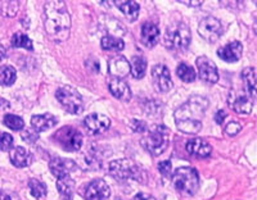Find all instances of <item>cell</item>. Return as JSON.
Here are the masks:
<instances>
[{
  "label": "cell",
  "instance_id": "obj_1",
  "mask_svg": "<svg viewBox=\"0 0 257 200\" xmlns=\"http://www.w3.org/2000/svg\"><path fill=\"white\" fill-rule=\"evenodd\" d=\"M210 102L205 96H192L175 110V123L184 133H197L202 128V118L205 116Z\"/></svg>",
  "mask_w": 257,
  "mask_h": 200
},
{
  "label": "cell",
  "instance_id": "obj_2",
  "mask_svg": "<svg viewBox=\"0 0 257 200\" xmlns=\"http://www.w3.org/2000/svg\"><path fill=\"white\" fill-rule=\"evenodd\" d=\"M44 27L54 41L67 40L71 31V17L64 2H48L44 6Z\"/></svg>",
  "mask_w": 257,
  "mask_h": 200
},
{
  "label": "cell",
  "instance_id": "obj_3",
  "mask_svg": "<svg viewBox=\"0 0 257 200\" xmlns=\"http://www.w3.org/2000/svg\"><path fill=\"white\" fill-rule=\"evenodd\" d=\"M192 41V32L184 21H174L167 26L165 34V44L171 50H187Z\"/></svg>",
  "mask_w": 257,
  "mask_h": 200
},
{
  "label": "cell",
  "instance_id": "obj_4",
  "mask_svg": "<svg viewBox=\"0 0 257 200\" xmlns=\"http://www.w3.org/2000/svg\"><path fill=\"white\" fill-rule=\"evenodd\" d=\"M141 144L152 155H161L169 146L170 130L164 125H156L147 128Z\"/></svg>",
  "mask_w": 257,
  "mask_h": 200
},
{
  "label": "cell",
  "instance_id": "obj_5",
  "mask_svg": "<svg viewBox=\"0 0 257 200\" xmlns=\"http://www.w3.org/2000/svg\"><path fill=\"white\" fill-rule=\"evenodd\" d=\"M173 182L180 194L192 196L199 188L198 172L193 167H180L174 173Z\"/></svg>",
  "mask_w": 257,
  "mask_h": 200
},
{
  "label": "cell",
  "instance_id": "obj_6",
  "mask_svg": "<svg viewBox=\"0 0 257 200\" xmlns=\"http://www.w3.org/2000/svg\"><path fill=\"white\" fill-rule=\"evenodd\" d=\"M58 102L71 114H80L84 110V100L76 89L72 86H62L56 93Z\"/></svg>",
  "mask_w": 257,
  "mask_h": 200
},
{
  "label": "cell",
  "instance_id": "obj_7",
  "mask_svg": "<svg viewBox=\"0 0 257 200\" xmlns=\"http://www.w3.org/2000/svg\"><path fill=\"white\" fill-rule=\"evenodd\" d=\"M53 140L61 146L62 149L67 151L80 150L82 145V135L79 130L71 127V126H63L59 128L54 135Z\"/></svg>",
  "mask_w": 257,
  "mask_h": 200
},
{
  "label": "cell",
  "instance_id": "obj_8",
  "mask_svg": "<svg viewBox=\"0 0 257 200\" xmlns=\"http://www.w3.org/2000/svg\"><path fill=\"white\" fill-rule=\"evenodd\" d=\"M108 171L113 178L118 181L126 180H139L141 177V168L133 162L132 159H118L109 163Z\"/></svg>",
  "mask_w": 257,
  "mask_h": 200
},
{
  "label": "cell",
  "instance_id": "obj_9",
  "mask_svg": "<svg viewBox=\"0 0 257 200\" xmlns=\"http://www.w3.org/2000/svg\"><path fill=\"white\" fill-rule=\"evenodd\" d=\"M228 103L234 112L239 114H249L253 109L254 96H252L244 87H243V90L233 89L229 93Z\"/></svg>",
  "mask_w": 257,
  "mask_h": 200
},
{
  "label": "cell",
  "instance_id": "obj_10",
  "mask_svg": "<svg viewBox=\"0 0 257 200\" xmlns=\"http://www.w3.org/2000/svg\"><path fill=\"white\" fill-rule=\"evenodd\" d=\"M222 25L216 17L208 16L199 22L198 32L202 38L208 43H216L222 35Z\"/></svg>",
  "mask_w": 257,
  "mask_h": 200
},
{
  "label": "cell",
  "instance_id": "obj_11",
  "mask_svg": "<svg viewBox=\"0 0 257 200\" xmlns=\"http://www.w3.org/2000/svg\"><path fill=\"white\" fill-rule=\"evenodd\" d=\"M197 70H198L199 79L206 84H216L219 81V72H217L216 64L213 63L210 58L201 55L196 61Z\"/></svg>",
  "mask_w": 257,
  "mask_h": 200
},
{
  "label": "cell",
  "instance_id": "obj_12",
  "mask_svg": "<svg viewBox=\"0 0 257 200\" xmlns=\"http://www.w3.org/2000/svg\"><path fill=\"white\" fill-rule=\"evenodd\" d=\"M152 80L155 89L160 93H167L173 89L171 73L165 64H156L152 68Z\"/></svg>",
  "mask_w": 257,
  "mask_h": 200
},
{
  "label": "cell",
  "instance_id": "obj_13",
  "mask_svg": "<svg viewBox=\"0 0 257 200\" xmlns=\"http://www.w3.org/2000/svg\"><path fill=\"white\" fill-rule=\"evenodd\" d=\"M109 195H111V188L108 183L102 178H96L89 182L84 190L85 200H108Z\"/></svg>",
  "mask_w": 257,
  "mask_h": 200
},
{
  "label": "cell",
  "instance_id": "obj_14",
  "mask_svg": "<svg viewBox=\"0 0 257 200\" xmlns=\"http://www.w3.org/2000/svg\"><path fill=\"white\" fill-rule=\"evenodd\" d=\"M84 126L90 135H102L111 126V119L104 114L91 113L84 119Z\"/></svg>",
  "mask_w": 257,
  "mask_h": 200
},
{
  "label": "cell",
  "instance_id": "obj_15",
  "mask_svg": "<svg viewBox=\"0 0 257 200\" xmlns=\"http://www.w3.org/2000/svg\"><path fill=\"white\" fill-rule=\"evenodd\" d=\"M108 72L112 79L123 80L130 73V63L123 55H114L108 61Z\"/></svg>",
  "mask_w": 257,
  "mask_h": 200
},
{
  "label": "cell",
  "instance_id": "obj_16",
  "mask_svg": "<svg viewBox=\"0 0 257 200\" xmlns=\"http://www.w3.org/2000/svg\"><path fill=\"white\" fill-rule=\"evenodd\" d=\"M49 168L57 178H62V177L70 176L71 172L76 168V163L73 160L67 159V158L54 157L49 163Z\"/></svg>",
  "mask_w": 257,
  "mask_h": 200
},
{
  "label": "cell",
  "instance_id": "obj_17",
  "mask_svg": "<svg viewBox=\"0 0 257 200\" xmlns=\"http://www.w3.org/2000/svg\"><path fill=\"white\" fill-rule=\"evenodd\" d=\"M243 47L239 41H231L217 49V55L225 62H237L242 58Z\"/></svg>",
  "mask_w": 257,
  "mask_h": 200
},
{
  "label": "cell",
  "instance_id": "obj_18",
  "mask_svg": "<svg viewBox=\"0 0 257 200\" xmlns=\"http://www.w3.org/2000/svg\"><path fill=\"white\" fill-rule=\"evenodd\" d=\"M187 151L196 158H207L211 154V145L208 144L206 140L201 139V137H194V139H190L187 142Z\"/></svg>",
  "mask_w": 257,
  "mask_h": 200
},
{
  "label": "cell",
  "instance_id": "obj_19",
  "mask_svg": "<svg viewBox=\"0 0 257 200\" xmlns=\"http://www.w3.org/2000/svg\"><path fill=\"white\" fill-rule=\"evenodd\" d=\"M141 39L142 43L147 48H153L155 45H157L158 41H160V29H158L157 25L152 24V22H146L142 26Z\"/></svg>",
  "mask_w": 257,
  "mask_h": 200
},
{
  "label": "cell",
  "instance_id": "obj_20",
  "mask_svg": "<svg viewBox=\"0 0 257 200\" xmlns=\"http://www.w3.org/2000/svg\"><path fill=\"white\" fill-rule=\"evenodd\" d=\"M9 158L13 165L18 167V168H24L27 165L31 164L32 155L26 148L22 146H15L9 150Z\"/></svg>",
  "mask_w": 257,
  "mask_h": 200
},
{
  "label": "cell",
  "instance_id": "obj_21",
  "mask_svg": "<svg viewBox=\"0 0 257 200\" xmlns=\"http://www.w3.org/2000/svg\"><path fill=\"white\" fill-rule=\"evenodd\" d=\"M108 89L112 95L116 99H118V100L128 102L132 99V90H130L128 85L123 80L111 79V81L108 84Z\"/></svg>",
  "mask_w": 257,
  "mask_h": 200
},
{
  "label": "cell",
  "instance_id": "obj_22",
  "mask_svg": "<svg viewBox=\"0 0 257 200\" xmlns=\"http://www.w3.org/2000/svg\"><path fill=\"white\" fill-rule=\"evenodd\" d=\"M58 123V119L50 113L45 114H35L31 118V126L35 132H43L49 128L54 127Z\"/></svg>",
  "mask_w": 257,
  "mask_h": 200
},
{
  "label": "cell",
  "instance_id": "obj_23",
  "mask_svg": "<svg viewBox=\"0 0 257 200\" xmlns=\"http://www.w3.org/2000/svg\"><path fill=\"white\" fill-rule=\"evenodd\" d=\"M116 7L120 9L122 15L126 18H128L130 21H135L139 15V11H141V6L137 2H133V0H116L114 2Z\"/></svg>",
  "mask_w": 257,
  "mask_h": 200
},
{
  "label": "cell",
  "instance_id": "obj_24",
  "mask_svg": "<svg viewBox=\"0 0 257 200\" xmlns=\"http://www.w3.org/2000/svg\"><path fill=\"white\" fill-rule=\"evenodd\" d=\"M240 79L243 81V87L248 91L252 96H256V70L253 67L244 68L240 73Z\"/></svg>",
  "mask_w": 257,
  "mask_h": 200
},
{
  "label": "cell",
  "instance_id": "obj_25",
  "mask_svg": "<svg viewBox=\"0 0 257 200\" xmlns=\"http://www.w3.org/2000/svg\"><path fill=\"white\" fill-rule=\"evenodd\" d=\"M57 188L64 200H71L73 195V188H75V181L70 176L62 177L57 180Z\"/></svg>",
  "mask_w": 257,
  "mask_h": 200
},
{
  "label": "cell",
  "instance_id": "obj_26",
  "mask_svg": "<svg viewBox=\"0 0 257 200\" xmlns=\"http://www.w3.org/2000/svg\"><path fill=\"white\" fill-rule=\"evenodd\" d=\"M147 72V61L142 55H137L130 62V73L134 79H143Z\"/></svg>",
  "mask_w": 257,
  "mask_h": 200
},
{
  "label": "cell",
  "instance_id": "obj_27",
  "mask_svg": "<svg viewBox=\"0 0 257 200\" xmlns=\"http://www.w3.org/2000/svg\"><path fill=\"white\" fill-rule=\"evenodd\" d=\"M103 50H108V52H120L125 48V43L122 39L116 38V36H104L100 41Z\"/></svg>",
  "mask_w": 257,
  "mask_h": 200
},
{
  "label": "cell",
  "instance_id": "obj_28",
  "mask_svg": "<svg viewBox=\"0 0 257 200\" xmlns=\"http://www.w3.org/2000/svg\"><path fill=\"white\" fill-rule=\"evenodd\" d=\"M16 79H17V75L12 66L0 67V85L2 86H11L15 84Z\"/></svg>",
  "mask_w": 257,
  "mask_h": 200
},
{
  "label": "cell",
  "instance_id": "obj_29",
  "mask_svg": "<svg viewBox=\"0 0 257 200\" xmlns=\"http://www.w3.org/2000/svg\"><path fill=\"white\" fill-rule=\"evenodd\" d=\"M176 73H178L179 79L183 80L184 82H193L196 80V71L193 67H190L187 63H180L176 68Z\"/></svg>",
  "mask_w": 257,
  "mask_h": 200
},
{
  "label": "cell",
  "instance_id": "obj_30",
  "mask_svg": "<svg viewBox=\"0 0 257 200\" xmlns=\"http://www.w3.org/2000/svg\"><path fill=\"white\" fill-rule=\"evenodd\" d=\"M12 45L15 48H25L27 50H32V41L24 32H16L12 36Z\"/></svg>",
  "mask_w": 257,
  "mask_h": 200
},
{
  "label": "cell",
  "instance_id": "obj_31",
  "mask_svg": "<svg viewBox=\"0 0 257 200\" xmlns=\"http://www.w3.org/2000/svg\"><path fill=\"white\" fill-rule=\"evenodd\" d=\"M29 188L32 196L36 197V199L47 195V186L41 182V181H39L38 178H31L29 181Z\"/></svg>",
  "mask_w": 257,
  "mask_h": 200
},
{
  "label": "cell",
  "instance_id": "obj_32",
  "mask_svg": "<svg viewBox=\"0 0 257 200\" xmlns=\"http://www.w3.org/2000/svg\"><path fill=\"white\" fill-rule=\"evenodd\" d=\"M4 125L13 131H21L25 127V121L20 116L15 114H7L3 119Z\"/></svg>",
  "mask_w": 257,
  "mask_h": 200
},
{
  "label": "cell",
  "instance_id": "obj_33",
  "mask_svg": "<svg viewBox=\"0 0 257 200\" xmlns=\"http://www.w3.org/2000/svg\"><path fill=\"white\" fill-rule=\"evenodd\" d=\"M13 145V136L8 132L0 131V149L2 150H11Z\"/></svg>",
  "mask_w": 257,
  "mask_h": 200
},
{
  "label": "cell",
  "instance_id": "obj_34",
  "mask_svg": "<svg viewBox=\"0 0 257 200\" xmlns=\"http://www.w3.org/2000/svg\"><path fill=\"white\" fill-rule=\"evenodd\" d=\"M171 169H173V165L170 160H164V162L158 163V171L161 172V174L166 178L171 177Z\"/></svg>",
  "mask_w": 257,
  "mask_h": 200
},
{
  "label": "cell",
  "instance_id": "obj_35",
  "mask_svg": "<svg viewBox=\"0 0 257 200\" xmlns=\"http://www.w3.org/2000/svg\"><path fill=\"white\" fill-rule=\"evenodd\" d=\"M240 128H242V126H240L238 122H229L228 125H226V127H225V132H226V135H229V136H235V135L240 131Z\"/></svg>",
  "mask_w": 257,
  "mask_h": 200
},
{
  "label": "cell",
  "instance_id": "obj_36",
  "mask_svg": "<svg viewBox=\"0 0 257 200\" xmlns=\"http://www.w3.org/2000/svg\"><path fill=\"white\" fill-rule=\"evenodd\" d=\"M130 125H132V128L135 131V132H139V133H143L146 132L148 126L144 121H138V119H134V121L130 122Z\"/></svg>",
  "mask_w": 257,
  "mask_h": 200
},
{
  "label": "cell",
  "instance_id": "obj_37",
  "mask_svg": "<svg viewBox=\"0 0 257 200\" xmlns=\"http://www.w3.org/2000/svg\"><path fill=\"white\" fill-rule=\"evenodd\" d=\"M22 139L27 142H35L38 141L39 136L38 132H31V131H26V132L22 133Z\"/></svg>",
  "mask_w": 257,
  "mask_h": 200
},
{
  "label": "cell",
  "instance_id": "obj_38",
  "mask_svg": "<svg viewBox=\"0 0 257 200\" xmlns=\"http://www.w3.org/2000/svg\"><path fill=\"white\" fill-rule=\"evenodd\" d=\"M225 117H226V112L225 110H217V113L215 114V121L217 125H222Z\"/></svg>",
  "mask_w": 257,
  "mask_h": 200
},
{
  "label": "cell",
  "instance_id": "obj_39",
  "mask_svg": "<svg viewBox=\"0 0 257 200\" xmlns=\"http://www.w3.org/2000/svg\"><path fill=\"white\" fill-rule=\"evenodd\" d=\"M133 200H156V197L152 196V195L146 194V192H141V194L135 195Z\"/></svg>",
  "mask_w": 257,
  "mask_h": 200
},
{
  "label": "cell",
  "instance_id": "obj_40",
  "mask_svg": "<svg viewBox=\"0 0 257 200\" xmlns=\"http://www.w3.org/2000/svg\"><path fill=\"white\" fill-rule=\"evenodd\" d=\"M179 3L185 4V6H189V7H199L203 4V2H199V0H197V2H185V0H181V2H179Z\"/></svg>",
  "mask_w": 257,
  "mask_h": 200
},
{
  "label": "cell",
  "instance_id": "obj_41",
  "mask_svg": "<svg viewBox=\"0 0 257 200\" xmlns=\"http://www.w3.org/2000/svg\"><path fill=\"white\" fill-rule=\"evenodd\" d=\"M0 200H16V199L12 196V195L8 194V192L2 191V190H0Z\"/></svg>",
  "mask_w": 257,
  "mask_h": 200
},
{
  "label": "cell",
  "instance_id": "obj_42",
  "mask_svg": "<svg viewBox=\"0 0 257 200\" xmlns=\"http://www.w3.org/2000/svg\"><path fill=\"white\" fill-rule=\"evenodd\" d=\"M7 57V52H6V49H4L3 47H2V45H0V62L3 61L4 58H6Z\"/></svg>",
  "mask_w": 257,
  "mask_h": 200
}]
</instances>
